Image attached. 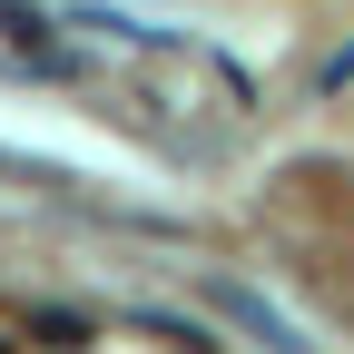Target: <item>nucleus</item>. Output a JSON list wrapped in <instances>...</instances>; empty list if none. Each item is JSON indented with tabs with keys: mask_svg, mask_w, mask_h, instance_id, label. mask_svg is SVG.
<instances>
[{
	"mask_svg": "<svg viewBox=\"0 0 354 354\" xmlns=\"http://www.w3.org/2000/svg\"><path fill=\"white\" fill-rule=\"evenodd\" d=\"M207 305H227V315H236V325H246V335H266V344H286V335H295V325H286V315H266V305H256V295H246V286H236V276H207Z\"/></svg>",
	"mask_w": 354,
	"mask_h": 354,
	"instance_id": "1",
	"label": "nucleus"
}]
</instances>
